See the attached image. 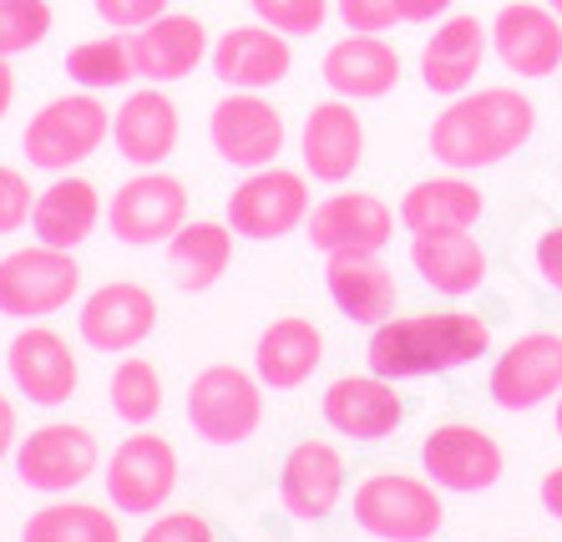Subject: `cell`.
Listing matches in <instances>:
<instances>
[{
  "instance_id": "7c38bea8",
  "label": "cell",
  "mask_w": 562,
  "mask_h": 542,
  "mask_svg": "<svg viewBox=\"0 0 562 542\" xmlns=\"http://www.w3.org/2000/svg\"><path fill=\"white\" fill-rule=\"evenodd\" d=\"M420 466L441 492H461V497H476V492H492L507 472V456H502L497 437L482 431L471 421H446L436 431H426L420 441Z\"/></svg>"
},
{
  "instance_id": "7bdbcfd3",
  "label": "cell",
  "mask_w": 562,
  "mask_h": 542,
  "mask_svg": "<svg viewBox=\"0 0 562 542\" xmlns=\"http://www.w3.org/2000/svg\"><path fill=\"white\" fill-rule=\"evenodd\" d=\"M537 497H542V507H548V512L562 522V466H552V472L542 476V487H537Z\"/></svg>"
},
{
  "instance_id": "ffe728a7",
  "label": "cell",
  "mask_w": 562,
  "mask_h": 542,
  "mask_svg": "<svg viewBox=\"0 0 562 542\" xmlns=\"http://www.w3.org/2000/svg\"><path fill=\"white\" fill-rule=\"evenodd\" d=\"M127 52H132V71L153 87H172V81L193 77L203 61H209L213 41L209 26L188 11H168L157 15L153 26L127 31Z\"/></svg>"
},
{
  "instance_id": "ba28073f",
  "label": "cell",
  "mask_w": 562,
  "mask_h": 542,
  "mask_svg": "<svg viewBox=\"0 0 562 542\" xmlns=\"http://www.w3.org/2000/svg\"><path fill=\"white\" fill-rule=\"evenodd\" d=\"M209 143L228 168L254 172L274 168L284 158L289 122L263 92H228L223 102H213L209 112Z\"/></svg>"
},
{
  "instance_id": "4316f807",
  "label": "cell",
  "mask_w": 562,
  "mask_h": 542,
  "mask_svg": "<svg viewBox=\"0 0 562 542\" xmlns=\"http://www.w3.org/2000/svg\"><path fill=\"white\" fill-rule=\"evenodd\" d=\"M319 365H325V335L314 319L284 315L263 325L259 345H254V375L269 391H300L314 381Z\"/></svg>"
},
{
  "instance_id": "ac0fdd59",
  "label": "cell",
  "mask_w": 562,
  "mask_h": 542,
  "mask_svg": "<svg viewBox=\"0 0 562 542\" xmlns=\"http://www.w3.org/2000/svg\"><path fill=\"white\" fill-rule=\"evenodd\" d=\"M5 371H11V385L31 406H46V410L66 406L81 385L77 350L52 325H26V330L15 335L11 350H5Z\"/></svg>"
},
{
  "instance_id": "8992f818",
  "label": "cell",
  "mask_w": 562,
  "mask_h": 542,
  "mask_svg": "<svg viewBox=\"0 0 562 542\" xmlns=\"http://www.w3.org/2000/svg\"><path fill=\"white\" fill-rule=\"evenodd\" d=\"M310 172L294 168H254L244 172V183L228 193V228L238 238H254V244H274V238H289L294 228L310 224Z\"/></svg>"
},
{
  "instance_id": "9c48e42d",
  "label": "cell",
  "mask_w": 562,
  "mask_h": 542,
  "mask_svg": "<svg viewBox=\"0 0 562 542\" xmlns=\"http://www.w3.org/2000/svg\"><path fill=\"white\" fill-rule=\"evenodd\" d=\"M106 224H112V238L127 244V249L168 244V238L188 224V183L162 168H137L127 183L112 193Z\"/></svg>"
},
{
  "instance_id": "f1b7e54d",
  "label": "cell",
  "mask_w": 562,
  "mask_h": 542,
  "mask_svg": "<svg viewBox=\"0 0 562 542\" xmlns=\"http://www.w3.org/2000/svg\"><path fill=\"white\" fill-rule=\"evenodd\" d=\"M102 224V193L97 183L77 178V172H56V183H46L36 193V213H31V234L52 249L77 253Z\"/></svg>"
},
{
  "instance_id": "277c9868",
  "label": "cell",
  "mask_w": 562,
  "mask_h": 542,
  "mask_svg": "<svg viewBox=\"0 0 562 542\" xmlns=\"http://www.w3.org/2000/svg\"><path fill=\"white\" fill-rule=\"evenodd\" d=\"M112 137V112L97 92H66L56 102H46L36 117L26 122L21 147H26V162L41 172H71L87 158L102 153V143Z\"/></svg>"
},
{
  "instance_id": "60d3db41",
  "label": "cell",
  "mask_w": 562,
  "mask_h": 542,
  "mask_svg": "<svg viewBox=\"0 0 562 542\" xmlns=\"http://www.w3.org/2000/svg\"><path fill=\"white\" fill-rule=\"evenodd\" d=\"M532 264H537V279H542L552 294H562V224H552V228L537 234Z\"/></svg>"
},
{
  "instance_id": "cb8c5ba5",
  "label": "cell",
  "mask_w": 562,
  "mask_h": 542,
  "mask_svg": "<svg viewBox=\"0 0 562 542\" xmlns=\"http://www.w3.org/2000/svg\"><path fill=\"white\" fill-rule=\"evenodd\" d=\"M300 158L314 183H350L366 162V122L355 102H314L300 127Z\"/></svg>"
},
{
  "instance_id": "d6986e66",
  "label": "cell",
  "mask_w": 562,
  "mask_h": 542,
  "mask_svg": "<svg viewBox=\"0 0 562 542\" xmlns=\"http://www.w3.org/2000/svg\"><path fill=\"white\" fill-rule=\"evenodd\" d=\"M294 36L249 21V26H228L209 52L213 77L228 87V92H269L294 71Z\"/></svg>"
},
{
  "instance_id": "8fae6325",
  "label": "cell",
  "mask_w": 562,
  "mask_h": 542,
  "mask_svg": "<svg viewBox=\"0 0 562 542\" xmlns=\"http://www.w3.org/2000/svg\"><path fill=\"white\" fill-rule=\"evenodd\" d=\"M97 466H102V447L87 426L46 421L26 441H15V476L46 497H71L81 482H92Z\"/></svg>"
},
{
  "instance_id": "836d02e7",
  "label": "cell",
  "mask_w": 562,
  "mask_h": 542,
  "mask_svg": "<svg viewBox=\"0 0 562 542\" xmlns=\"http://www.w3.org/2000/svg\"><path fill=\"white\" fill-rule=\"evenodd\" d=\"M106 400H112V416L127 426L157 421V416H162V371L132 350L127 360H117L112 385H106Z\"/></svg>"
},
{
  "instance_id": "5b68a950",
  "label": "cell",
  "mask_w": 562,
  "mask_h": 542,
  "mask_svg": "<svg viewBox=\"0 0 562 542\" xmlns=\"http://www.w3.org/2000/svg\"><path fill=\"white\" fill-rule=\"evenodd\" d=\"M263 391L259 381L244 365H209L198 371L188 385V426H193L198 441L209 447H244V441L259 437L263 426Z\"/></svg>"
},
{
  "instance_id": "7dc6e473",
  "label": "cell",
  "mask_w": 562,
  "mask_h": 542,
  "mask_svg": "<svg viewBox=\"0 0 562 542\" xmlns=\"http://www.w3.org/2000/svg\"><path fill=\"white\" fill-rule=\"evenodd\" d=\"M558 437H562V396H558Z\"/></svg>"
},
{
  "instance_id": "b9f144b4",
  "label": "cell",
  "mask_w": 562,
  "mask_h": 542,
  "mask_svg": "<svg viewBox=\"0 0 562 542\" xmlns=\"http://www.w3.org/2000/svg\"><path fill=\"white\" fill-rule=\"evenodd\" d=\"M401 11H406V26H426V21H446L457 11V0H401Z\"/></svg>"
},
{
  "instance_id": "e575fe53",
  "label": "cell",
  "mask_w": 562,
  "mask_h": 542,
  "mask_svg": "<svg viewBox=\"0 0 562 542\" xmlns=\"http://www.w3.org/2000/svg\"><path fill=\"white\" fill-rule=\"evenodd\" d=\"M52 0H0V56H26L52 36Z\"/></svg>"
},
{
  "instance_id": "4fadbf2b",
  "label": "cell",
  "mask_w": 562,
  "mask_h": 542,
  "mask_svg": "<svg viewBox=\"0 0 562 542\" xmlns=\"http://www.w3.org/2000/svg\"><path fill=\"white\" fill-rule=\"evenodd\" d=\"M345 492H350V466L345 451L325 437H304L289 447L279 466V507L300 522H325L340 512Z\"/></svg>"
},
{
  "instance_id": "e0dca14e",
  "label": "cell",
  "mask_w": 562,
  "mask_h": 542,
  "mask_svg": "<svg viewBox=\"0 0 562 542\" xmlns=\"http://www.w3.org/2000/svg\"><path fill=\"white\" fill-rule=\"evenodd\" d=\"M157 330V294L137 279H112L81 300L77 335L97 355H132Z\"/></svg>"
},
{
  "instance_id": "83f0119b",
  "label": "cell",
  "mask_w": 562,
  "mask_h": 542,
  "mask_svg": "<svg viewBox=\"0 0 562 542\" xmlns=\"http://www.w3.org/2000/svg\"><path fill=\"white\" fill-rule=\"evenodd\" d=\"M325 290L335 300L350 325H385L401 305V284L385 264H380V253H345V259H325Z\"/></svg>"
},
{
  "instance_id": "ab89813d",
  "label": "cell",
  "mask_w": 562,
  "mask_h": 542,
  "mask_svg": "<svg viewBox=\"0 0 562 542\" xmlns=\"http://www.w3.org/2000/svg\"><path fill=\"white\" fill-rule=\"evenodd\" d=\"M97 15H102L112 31H137V26H153L157 15L172 11V0H92Z\"/></svg>"
},
{
  "instance_id": "4dcf8cb0",
  "label": "cell",
  "mask_w": 562,
  "mask_h": 542,
  "mask_svg": "<svg viewBox=\"0 0 562 542\" xmlns=\"http://www.w3.org/2000/svg\"><path fill=\"white\" fill-rule=\"evenodd\" d=\"M234 238L238 234L228 228V218H188V224L162 244L178 284H183L188 294L213 290V284L228 274V264H234Z\"/></svg>"
},
{
  "instance_id": "484cf974",
  "label": "cell",
  "mask_w": 562,
  "mask_h": 542,
  "mask_svg": "<svg viewBox=\"0 0 562 542\" xmlns=\"http://www.w3.org/2000/svg\"><path fill=\"white\" fill-rule=\"evenodd\" d=\"M486 213V193L471 183V172H436L406 188L401 199V228L411 238L416 234H467L482 224Z\"/></svg>"
},
{
  "instance_id": "8d00e7d4",
  "label": "cell",
  "mask_w": 562,
  "mask_h": 542,
  "mask_svg": "<svg viewBox=\"0 0 562 542\" xmlns=\"http://www.w3.org/2000/svg\"><path fill=\"white\" fill-rule=\"evenodd\" d=\"M36 213V193H31V178L11 162H0V238L21 234Z\"/></svg>"
},
{
  "instance_id": "5bb4252c",
  "label": "cell",
  "mask_w": 562,
  "mask_h": 542,
  "mask_svg": "<svg viewBox=\"0 0 562 542\" xmlns=\"http://www.w3.org/2000/svg\"><path fill=\"white\" fill-rule=\"evenodd\" d=\"M395 218H401V213H395L385 199L360 193V188H340V193H329L325 203H314L310 208L304 234H310V244L325 253V259L380 253L395 238Z\"/></svg>"
},
{
  "instance_id": "603a6c76",
  "label": "cell",
  "mask_w": 562,
  "mask_h": 542,
  "mask_svg": "<svg viewBox=\"0 0 562 542\" xmlns=\"http://www.w3.org/2000/svg\"><path fill=\"white\" fill-rule=\"evenodd\" d=\"M319 416L335 437L350 441H385L395 437V426L406 421V400L395 391V381L385 375H340V381L325 385V400H319Z\"/></svg>"
},
{
  "instance_id": "d6a6232c",
  "label": "cell",
  "mask_w": 562,
  "mask_h": 542,
  "mask_svg": "<svg viewBox=\"0 0 562 542\" xmlns=\"http://www.w3.org/2000/svg\"><path fill=\"white\" fill-rule=\"evenodd\" d=\"M66 77L77 81L81 92H117L127 87L132 71V52H127V31L122 36H92L66 52Z\"/></svg>"
},
{
  "instance_id": "bcb514c9",
  "label": "cell",
  "mask_w": 562,
  "mask_h": 542,
  "mask_svg": "<svg viewBox=\"0 0 562 542\" xmlns=\"http://www.w3.org/2000/svg\"><path fill=\"white\" fill-rule=\"evenodd\" d=\"M542 5H552V11H558V15H562V0H542Z\"/></svg>"
},
{
  "instance_id": "ee69618b",
  "label": "cell",
  "mask_w": 562,
  "mask_h": 542,
  "mask_svg": "<svg viewBox=\"0 0 562 542\" xmlns=\"http://www.w3.org/2000/svg\"><path fill=\"white\" fill-rule=\"evenodd\" d=\"M15 451V406L0 396V462Z\"/></svg>"
},
{
  "instance_id": "44dd1931",
  "label": "cell",
  "mask_w": 562,
  "mask_h": 542,
  "mask_svg": "<svg viewBox=\"0 0 562 542\" xmlns=\"http://www.w3.org/2000/svg\"><path fill=\"white\" fill-rule=\"evenodd\" d=\"M486 52H492V26L486 21H476L467 11H451L446 21H436V31L420 46V81H426V92L446 97V102L471 92L486 67Z\"/></svg>"
},
{
  "instance_id": "30bf717a",
  "label": "cell",
  "mask_w": 562,
  "mask_h": 542,
  "mask_svg": "<svg viewBox=\"0 0 562 542\" xmlns=\"http://www.w3.org/2000/svg\"><path fill=\"white\" fill-rule=\"evenodd\" d=\"M102 487H106V497H112V507L127 517L162 512V507L172 503V492H178V451H172V441L137 426V431L112 451Z\"/></svg>"
},
{
  "instance_id": "c3c4849f",
  "label": "cell",
  "mask_w": 562,
  "mask_h": 542,
  "mask_svg": "<svg viewBox=\"0 0 562 542\" xmlns=\"http://www.w3.org/2000/svg\"><path fill=\"white\" fill-rule=\"evenodd\" d=\"M558 77H562V71H558ZM558 92H562V81H558Z\"/></svg>"
},
{
  "instance_id": "7402d4cb",
  "label": "cell",
  "mask_w": 562,
  "mask_h": 542,
  "mask_svg": "<svg viewBox=\"0 0 562 542\" xmlns=\"http://www.w3.org/2000/svg\"><path fill=\"white\" fill-rule=\"evenodd\" d=\"M178 137H183V112L153 81L127 92L122 106L112 112V147L132 168H162L178 153Z\"/></svg>"
},
{
  "instance_id": "f6af8a7d",
  "label": "cell",
  "mask_w": 562,
  "mask_h": 542,
  "mask_svg": "<svg viewBox=\"0 0 562 542\" xmlns=\"http://www.w3.org/2000/svg\"><path fill=\"white\" fill-rule=\"evenodd\" d=\"M11 102H15V71H11V61L0 56V117L11 112Z\"/></svg>"
},
{
  "instance_id": "3957f363",
  "label": "cell",
  "mask_w": 562,
  "mask_h": 542,
  "mask_svg": "<svg viewBox=\"0 0 562 542\" xmlns=\"http://www.w3.org/2000/svg\"><path fill=\"white\" fill-rule=\"evenodd\" d=\"M350 507L360 532L380 542H431L446 528L441 487L416 472H370Z\"/></svg>"
},
{
  "instance_id": "52a82bcc",
  "label": "cell",
  "mask_w": 562,
  "mask_h": 542,
  "mask_svg": "<svg viewBox=\"0 0 562 542\" xmlns=\"http://www.w3.org/2000/svg\"><path fill=\"white\" fill-rule=\"evenodd\" d=\"M81 290V264L71 249L26 244L0 259V315L5 319H46L61 315Z\"/></svg>"
},
{
  "instance_id": "f546056e",
  "label": "cell",
  "mask_w": 562,
  "mask_h": 542,
  "mask_svg": "<svg viewBox=\"0 0 562 542\" xmlns=\"http://www.w3.org/2000/svg\"><path fill=\"white\" fill-rule=\"evenodd\" d=\"M411 269L426 290L446 300H471L486 284V249L467 234H416L411 238Z\"/></svg>"
},
{
  "instance_id": "d4e9b609",
  "label": "cell",
  "mask_w": 562,
  "mask_h": 542,
  "mask_svg": "<svg viewBox=\"0 0 562 542\" xmlns=\"http://www.w3.org/2000/svg\"><path fill=\"white\" fill-rule=\"evenodd\" d=\"M401 52H395L385 36H366V31H345L335 46L325 52L319 61V77L335 97L345 102H380V97H391L401 87Z\"/></svg>"
},
{
  "instance_id": "1f68e13d",
  "label": "cell",
  "mask_w": 562,
  "mask_h": 542,
  "mask_svg": "<svg viewBox=\"0 0 562 542\" xmlns=\"http://www.w3.org/2000/svg\"><path fill=\"white\" fill-rule=\"evenodd\" d=\"M117 507H97V503H77V497H56L41 512L26 517L21 542H122V522Z\"/></svg>"
},
{
  "instance_id": "74e56055",
  "label": "cell",
  "mask_w": 562,
  "mask_h": 542,
  "mask_svg": "<svg viewBox=\"0 0 562 542\" xmlns=\"http://www.w3.org/2000/svg\"><path fill=\"white\" fill-rule=\"evenodd\" d=\"M335 15L345 21V31H366V36H385V31L406 26L401 0H335Z\"/></svg>"
},
{
  "instance_id": "7a4b0ae2",
  "label": "cell",
  "mask_w": 562,
  "mask_h": 542,
  "mask_svg": "<svg viewBox=\"0 0 562 542\" xmlns=\"http://www.w3.org/2000/svg\"><path fill=\"white\" fill-rule=\"evenodd\" d=\"M492 350V325L471 309H420L406 319H385L370 330L366 360L385 381H426V375L467 371Z\"/></svg>"
},
{
  "instance_id": "f35d334b",
  "label": "cell",
  "mask_w": 562,
  "mask_h": 542,
  "mask_svg": "<svg viewBox=\"0 0 562 542\" xmlns=\"http://www.w3.org/2000/svg\"><path fill=\"white\" fill-rule=\"evenodd\" d=\"M137 542H218L213 522L203 512H153V522L143 528Z\"/></svg>"
},
{
  "instance_id": "2e32d148",
  "label": "cell",
  "mask_w": 562,
  "mask_h": 542,
  "mask_svg": "<svg viewBox=\"0 0 562 542\" xmlns=\"http://www.w3.org/2000/svg\"><path fill=\"white\" fill-rule=\"evenodd\" d=\"M486 391L502 410H537L548 406L552 396H562V335L552 330H532L517 335V340L492 360V375H486Z\"/></svg>"
},
{
  "instance_id": "d590c367",
  "label": "cell",
  "mask_w": 562,
  "mask_h": 542,
  "mask_svg": "<svg viewBox=\"0 0 562 542\" xmlns=\"http://www.w3.org/2000/svg\"><path fill=\"white\" fill-rule=\"evenodd\" d=\"M249 11L284 36H314L329 21V0H249Z\"/></svg>"
},
{
  "instance_id": "9a60e30c",
  "label": "cell",
  "mask_w": 562,
  "mask_h": 542,
  "mask_svg": "<svg viewBox=\"0 0 562 542\" xmlns=\"http://www.w3.org/2000/svg\"><path fill=\"white\" fill-rule=\"evenodd\" d=\"M492 56L512 77L542 81L562 71V15L542 0H507L492 15Z\"/></svg>"
},
{
  "instance_id": "6da1fadb",
  "label": "cell",
  "mask_w": 562,
  "mask_h": 542,
  "mask_svg": "<svg viewBox=\"0 0 562 542\" xmlns=\"http://www.w3.org/2000/svg\"><path fill=\"white\" fill-rule=\"evenodd\" d=\"M537 133V102L517 87H471L431 122L426 147L451 172H486L517 158Z\"/></svg>"
}]
</instances>
